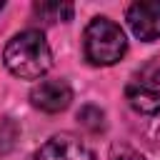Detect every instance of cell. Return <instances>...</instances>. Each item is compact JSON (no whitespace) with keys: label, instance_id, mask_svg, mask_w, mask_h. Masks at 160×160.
Returning <instances> with one entry per match:
<instances>
[{"label":"cell","instance_id":"cell-1","mask_svg":"<svg viewBox=\"0 0 160 160\" xmlns=\"http://www.w3.org/2000/svg\"><path fill=\"white\" fill-rule=\"evenodd\" d=\"M2 62L15 78L38 80L50 70L52 52L40 30H22L8 40L2 50Z\"/></svg>","mask_w":160,"mask_h":160},{"label":"cell","instance_id":"cell-2","mask_svg":"<svg viewBox=\"0 0 160 160\" xmlns=\"http://www.w3.org/2000/svg\"><path fill=\"white\" fill-rule=\"evenodd\" d=\"M82 50H85L88 62L92 65H115L125 55L128 40H125L122 28L115 20L100 15L88 22L85 35H82Z\"/></svg>","mask_w":160,"mask_h":160},{"label":"cell","instance_id":"cell-3","mask_svg":"<svg viewBox=\"0 0 160 160\" xmlns=\"http://www.w3.org/2000/svg\"><path fill=\"white\" fill-rule=\"evenodd\" d=\"M125 98L132 110L142 115H158L160 112V65L148 62L138 68L125 85Z\"/></svg>","mask_w":160,"mask_h":160},{"label":"cell","instance_id":"cell-4","mask_svg":"<svg viewBox=\"0 0 160 160\" xmlns=\"http://www.w3.org/2000/svg\"><path fill=\"white\" fill-rule=\"evenodd\" d=\"M28 160H98V158L88 142H82L70 132H60L45 140L38 150H32Z\"/></svg>","mask_w":160,"mask_h":160},{"label":"cell","instance_id":"cell-5","mask_svg":"<svg viewBox=\"0 0 160 160\" xmlns=\"http://www.w3.org/2000/svg\"><path fill=\"white\" fill-rule=\"evenodd\" d=\"M128 25L135 38L152 42L160 38V0H138L128 8Z\"/></svg>","mask_w":160,"mask_h":160},{"label":"cell","instance_id":"cell-6","mask_svg":"<svg viewBox=\"0 0 160 160\" xmlns=\"http://www.w3.org/2000/svg\"><path fill=\"white\" fill-rule=\"evenodd\" d=\"M70 100H72V88L60 78L40 80L30 90V102L42 112H62L70 105Z\"/></svg>","mask_w":160,"mask_h":160},{"label":"cell","instance_id":"cell-7","mask_svg":"<svg viewBox=\"0 0 160 160\" xmlns=\"http://www.w3.org/2000/svg\"><path fill=\"white\" fill-rule=\"evenodd\" d=\"M35 15L45 22H58V20H70L72 18V5L70 2H35Z\"/></svg>","mask_w":160,"mask_h":160},{"label":"cell","instance_id":"cell-8","mask_svg":"<svg viewBox=\"0 0 160 160\" xmlns=\"http://www.w3.org/2000/svg\"><path fill=\"white\" fill-rule=\"evenodd\" d=\"M102 118H105V115H102V110H100V108H95V105H85V108L78 112V120H80L88 130H92V132L102 130V125H105V122H102Z\"/></svg>","mask_w":160,"mask_h":160},{"label":"cell","instance_id":"cell-9","mask_svg":"<svg viewBox=\"0 0 160 160\" xmlns=\"http://www.w3.org/2000/svg\"><path fill=\"white\" fill-rule=\"evenodd\" d=\"M110 160H145L138 150H132V148H112V155H110Z\"/></svg>","mask_w":160,"mask_h":160},{"label":"cell","instance_id":"cell-10","mask_svg":"<svg viewBox=\"0 0 160 160\" xmlns=\"http://www.w3.org/2000/svg\"><path fill=\"white\" fill-rule=\"evenodd\" d=\"M2 5H5V2H2V0H0V10H2Z\"/></svg>","mask_w":160,"mask_h":160}]
</instances>
